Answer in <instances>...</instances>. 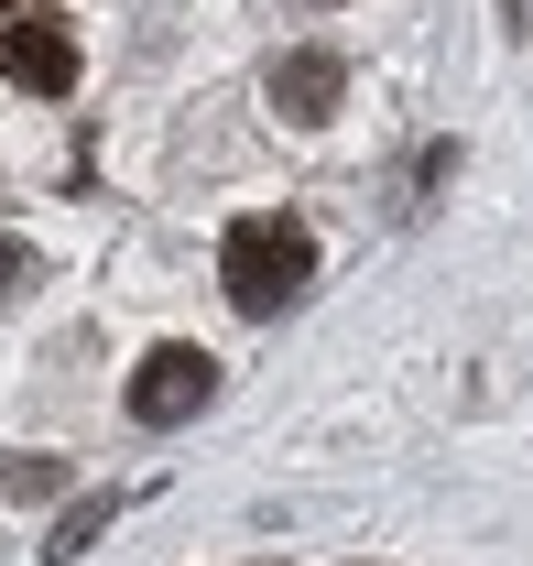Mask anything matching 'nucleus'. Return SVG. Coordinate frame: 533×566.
<instances>
[{
  "label": "nucleus",
  "mask_w": 533,
  "mask_h": 566,
  "mask_svg": "<svg viewBox=\"0 0 533 566\" xmlns=\"http://www.w3.org/2000/svg\"><path fill=\"white\" fill-rule=\"evenodd\" d=\"M218 283H229V305L240 316H283L305 283H316V240H305V218H229V240H218Z\"/></svg>",
  "instance_id": "1"
},
{
  "label": "nucleus",
  "mask_w": 533,
  "mask_h": 566,
  "mask_svg": "<svg viewBox=\"0 0 533 566\" xmlns=\"http://www.w3.org/2000/svg\"><path fill=\"white\" fill-rule=\"evenodd\" d=\"M218 403V359L207 349H153L132 370V424H186Z\"/></svg>",
  "instance_id": "2"
},
{
  "label": "nucleus",
  "mask_w": 533,
  "mask_h": 566,
  "mask_svg": "<svg viewBox=\"0 0 533 566\" xmlns=\"http://www.w3.org/2000/svg\"><path fill=\"white\" fill-rule=\"evenodd\" d=\"M337 98H348V55H327V44H294V55H272V109H283L294 132H316Z\"/></svg>",
  "instance_id": "3"
},
{
  "label": "nucleus",
  "mask_w": 533,
  "mask_h": 566,
  "mask_svg": "<svg viewBox=\"0 0 533 566\" xmlns=\"http://www.w3.org/2000/svg\"><path fill=\"white\" fill-rule=\"evenodd\" d=\"M0 66H11V87H33V98H66L76 87V44L55 33V22H11Z\"/></svg>",
  "instance_id": "4"
},
{
  "label": "nucleus",
  "mask_w": 533,
  "mask_h": 566,
  "mask_svg": "<svg viewBox=\"0 0 533 566\" xmlns=\"http://www.w3.org/2000/svg\"><path fill=\"white\" fill-rule=\"evenodd\" d=\"M109 523H121V491H76L66 512H55V534H44V556H55V566H76L87 545H98V534H109Z\"/></svg>",
  "instance_id": "5"
},
{
  "label": "nucleus",
  "mask_w": 533,
  "mask_h": 566,
  "mask_svg": "<svg viewBox=\"0 0 533 566\" xmlns=\"http://www.w3.org/2000/svg\"><path fill=\"white\" fill-rule=\"evenodd\" d=\"M0 491H11V501H55V491H66V469H55V458H11Z\"/></svg>",
  "instance_id": "6"
},
{
  "label": "nucleus",
  "mask_w": 533,
  "mask_h": 566,
  "mask_svg": "<svg viewBox=\"0 0 533 566\" xmlns=\"http://www.w3.org/2000/svg\"><path fill=\"white\" fill-rule=\"evenodd\" d=\"M11 294H33V251H22V240L0 229V305H11Z\"/></svg>",
  "instance_id": "7"
},
{
  "label": "nucleus",
  "mask_w": 533,
  "mask_h": 566,
  "mask_svg": "<svg viewBox=\"0 0 533 566\" xmlns=\"http://www.w3.org/2000/svg\"><path fill=\"white\" fill-rule=\"evenodd\" d=\"M0 11H11V0H0Z\"/></svg>",
  "instance_id": "8"
}]
</instances>
